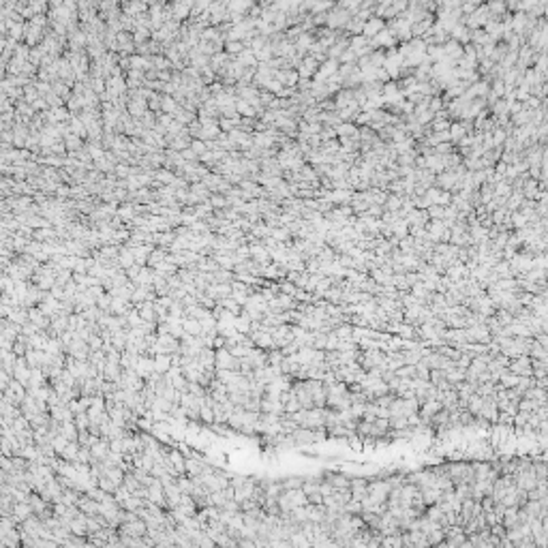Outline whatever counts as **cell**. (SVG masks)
<instances>
[{
	"label": "cell",
	"instance_id": "14",
	"mask_svg": "<svg viewBox=\"0 0 548 548\" xmlns=\"http://www.w3.org/2000/svg\"><path fill=\"white\" fill-rule=\"evenodd\" d=\"M77 507H80V512H84L86 516H99L101 514V504L94 501L92 497H88V495H82L80 501H77Z\"/></svg>",
	"mask_w": 548,
	"mask_h": 548
},
{
	"label": "cell",
	"instance_id": "22",
	"mask_svg": "<svg viewBox=\"0 0 548 548\" xmlns=\"http://www.w3.org/2000/svg\"><path fill=\"white\" fill-rule=\"evenodd\" d=\"M131 249V247H128ZM157 249V247H152V244H141V247H135V249H131L133 251V257H135V263H137V266H148V257L152 255V251Z\"/></svg>",
	"mask_w": 548,
	"mask_h": 548
},
{
	"label": "cell",
	"instance_id": "50",
	"mask_svg": "<svg viewBox=\"0 0 548 548\" xmlns=\"http://www.w3.org/2000/svg\"><path fill=\"white\" fill-rule=\"evenodd\" d=\"M0 285H2V294L4 295H11L13 292H15V281L11 279V276L2 274V279H0Z\"/></svg>",
	"mask_w": 548,
	"mask_h": 548
},
{
	"label": "cell",
	"instance_id": "38",
	"mask_svg": "<svg viewBox=\"0 0 548 548\" xmlns=\"http://www.w3.org/2000/svg\"><path fill=\"white\" fill-rule=\"evenodd\" d=\"M15 112H17L19 116H22V118H26V120H30V122H32V118H35V116H37V112H35V107H32V105H30V103H26L24 99H22V101H17V103H15Z\"/></svg>",
	"mask_w": 548,
	"mask_h": 548
},
{
	"label": "cell",
	"instance_id": "57",
	"mask_svg": "<svg viewBox=\"0 0 548 548\" xmlns=\"http://www.w3.org/2000/svg\"><path fill=\"white\" fill-rule=\"evenodd\" d=\"M56 197L62 199V202H64V199H71V186H69V184H62L60 189L56 191Z\"/></svg>",
	"mask_w": 548,
	"mask_h": 548
},
{
	"label": "cell",
	"instance_id": "49",
	"mask_svg": "<svg viewBox=\"0 0 548 548\" xmlns=\"http://www.w3.org/2000/svg\"><path fill=\"white\" fill-rule=\"evenodd\" d=\"M73 281V272L71 270H58V279H56V285L58 287H64Z\"/></svg>",
	"mask_w": 548,
	"mask_h": 548
},
{
	"label": "cell",
	"instance_id": "13",
	"mask_svg": "<svg viewBox=\"0 0 548 548\" xmlns=\"http://www.w3.org/2000/svg\"><path fill=\"white\" fill-rule=\"evenodd\" d=\"M120 9L125 15H131V17H139L141 13H148L150 11V4L144 2V0H133V2H120Z\"/></svg>",
	"mask_w": 548,
	"mask_h": 548
},
{
	"label": "cell",
	"instance_id": "52",
	"mask_svg": "<svg viewBox=\"0 0 548 548\" xmlns=\"http://www.w3.org/2000/svg\"><path fill=\"white\" fill-rule=\"evenodd\" d=\"M116 178L118 180H126L128 176H131V165H126V163H118L116 165Z\"/></svg>",
	"mask_w": 548,
	"mask_h": 548
},
{
	"label": "cell",
	"instance_id": "40",
	"mask_svg": "<svg viewBox=\"0 0 548 548\" xmlns=\"http://www.w3.org/2000/svg\"><path fill=\"white\" fill-rule=\"evenodd\" d=\"M60 435H62V437H67L69 441L77 443V437H80V430H77L75 422H62V430H60Z\"/></svg>",
	"mask_w": 548,
	"mask_h": 548
},
{
	"label": "cell",
	"instance_id": "56",
	"mask_svg": "<svg viewBox=\"0 0 548 548\" xmlns=\"http://www.w3.org/2000/svg\"><path fill=\"white\" fill-rule=\"evenodd\" d=\"M191 229L195 231V234H208V231H210V225H208V221H197Z\"/></svg>",
	"mask_w": 548,
	"mask_h": 548
},
{
	"label": "cell",
	"instance_id": "19",
	"mask_svg": "<svg viewBox=\"0 0 548 548\" xmlns=\"http://www.w3.org/2000/svg\"><path fill=\"white\" fill-rule=\"evenodd\" d=\"M383 30H385V19H381V17H371L369 22L364 24V32H362V35L371 41V39H375L379 32H383Z\"/></svg>",
	"mask_w": 548,
	"mask_h": 548
},
{
	"label": "cell",
	"instance_id": "26",
	"mask_svg": "<svg viewBox=\"0 0 548 548\" xmlns=\"http://www.w3.org/2000/svg\"><path fill=\"white\" fill-rule=\"evenodd\" d=\"M176 173H173L171 169H165V167H161V169L154 171V182H159L161 186H171L173 182H176Z\"/></svg>",
	"mask_w": 548,
	"mask_h": 548
},
{
	"label": "cell",
	"instance_id": "44",
	"mask_svg": "<svg viewBox=\"0 0 548 548\" xmlns=\"http://www.w3.org/2000/svg\"><path fill=\"white\" fill-rule=\"evenodd\" d=\"M244 49H247V47H244L242 41H229V43H225V51H227L231 58H238Z\"/></svg>",
	"mask_w": 548,
	"mask_h": 548
},
{
	"label": "cell",
	"instance_id": "4",
	"mask_svg": "<svg viewBox=\"0 0 548 548\" xmlns=\"http://www.w3.org/2000/svg\"><path fill=\"white\" fill-rule=\"evenodd\" d=\"M120 536H131V538H144L148 533V525L141 520L139 516L133 518V520H125V523L120 525Z\"/></svg>",
	"mask_w": 548,
	"mask_h": 548
},
{
	"label": "cell",
	"instance_id": "16",
	"mask_svg": "<svg viewBox=\"0 0 548 548\" xmlns=\"http://www.w3.org/2000/svg\"><path fill=\"white\" fill-rule=\"evenodd\" d=\"M321 433H315V430H308V428H298L295 433L292 435V443H298V446H304V443H313V441H319L321 439Z\"/></svg>",
	"mask_w": 548,
	"mask_h": 548
},
{
	"label": "cell",
	"instance_id": "27",
	"mask_svg": "<svg viewBox=\"0 0 548 548\" xmlns=\"http://www.w3.org/2000/svg\"><path fill=\"white\" fill-rule=\"evenodd\" d=\"M26 362H28L30 369H43V362H45V351H37V349H28L26 353Z\"/></svg>",
	"mask_w": 548,
	"mask_h": 548
},
{
	"label": "cell",
	"instance_id": "18",
	"mask_svg": "<svg viewBox=\"0 0 548 548\" xmlns=\"http://www.w3.org/2000/svg\"><path fill=\"white\" fill-rule=\"evenodd\" d=\"M276 80L281 82L283 88H295V86H298V82H300V75H298V71H295V69H283V71L276 73Z\"/></svg>",
	"mask_w": 548,
	"mask_h": 548
},
{
	"label": "cell",
	"instance_id": "33",
	"mask_svg": "<svg viewBox=\"0 0 548 548\" xmlns=\"http://www.w3.org/2000/svg\"><path fill=\"white\" fill-rule=\"evenodd\" d=\"M69 126H71V133L80 135V137H82L84 141H88V131H86V126H84V122H82L80 116H71Z\"/></svg>",
	"mask_w": 548,
	"mask_h": 548
},
{
	"label": "cell",
	"instance_id": "51",
	"mask_svg": "<svg viewBox=\"0 0 548 548\" xmlns=\"http://www.w3.org/2000/svg\"><path fill=\"white\" fill-rule=\"evenodd\" d=\"M112 300H114V298H112V294H103L101 298L96 300V306H99L103 313H107V315H109V306H112Z\"/></svg>",
	"mask_w": 548,
	"mask_h": 548
},
{
	"label": "cell",
	"instance_id": "20",
	"mask_svg": "<svg viewBox=\"0 0 548 548\" xmlns=\"http://www.w3.org/2000/svg\"><path fill=\"white\" fill-rule=\"evenodd\" d=\"M206 294H208L214 302H223V300L231 298V285H223V283H214V285H210V287H208V292H206Z\"/></svg>",
	"mask_w": 548,
	"mask_h": 548
},
{
	"label": "cell",
	"instance_id": "53",
	"mask_svg": "<svg viewBox=\"0 0 548 548\" xmlns=\"http://www.w3.org/2000/svg\"><path fill=\"white\" fill-rule=\"evenodd\" d=\"M279 289H281V294H285V295H295V292H298V287L294 285V283H289V281H281L279 283Z\"/></svg>",
	"mask_w": 548,
	"mask_h": 548
},
{
	"label": "cell",
	"instance_id": "1",
	"mask_svg": "<svg viewBox=\"0 0 548 548\" xmlns=\"http://www.w3.org/2000/svg\"><path fill=\"white\" fill-rule=\"evenodd\" d=\"M302 506H308V497L304 495L302 488H292V491H283L281 493V497H279L281 514L294 512L295 507H302Z\"/></svg>",
	"mask_w": 548,
	"mask_h": 548
},
{
	"label": "cell",
	"instance_id": "43",
	"mask_svg": "<svg viewBox=\"0 0 548 548\" xmlns=\"http://www.w3.org/2000/svg\"><path fill=\"white\" fill-rule=\"evenodd\" d=\"M270 238H274L276 242H281V244H287V242H292V231H289L287 227H276V229H272V236Z\"/></svg>",
	"mask_w": 548,
	"mask_h": 548
},
{
	"label": "cell",
	"instance_id": "9",
	"mask_svg": "<svg viewBox=\"0 0 548 548\" xmlns=\"http://www.w3.org/2000/svg\"><path fill=\"white\" fill-rule=\"evenodd\" d=\"M319 67L321 64L315 60L313 56H304V60L300 62V67L295 69L298 71V75H300V80H313L315 75H317V71H319Z\"/></svg>",
	"mask_w": 548,
	"mask_h": 548
},
{
	"label": "cell",
	"instance_id": "36",
	"mask_svg": "<svg viewBox=\"0 0 548 548\" xmlns=\"http://www.w3.org/2000/svg\"><path fill=\"white\" fill-rule=\"evenodd\" d=\"M118 216H120L126 225H128V223H133L135 218H137V212H135V206H133V204H120V208H118Z\"/></svg>",
	"mask_w": 548,
	"mask_h": 548
},
{
	"label": "cell",
	"instance_id": "48",
	"mask_svg": "<svg viewBox=\"0 0 548 548\" xmlns=\"http://www.w3.org/2000/svg\"><path fill=\"white\" fill-rule=\"evenodd\" d=\"M73 422H75L77 430H88V428H90V416H88V411H86V414H77Z\"/></svg>",
	"mask_w": 548,
	"mask_h": 548
},
{
	"label": "cell",
	"instance_id": "55",
	"mask_svg": "<svg viewBox=\"0 0 548 548\" xmlns=\"http://www.w3.org/2000/svg\"><path fill=\"white\" fill-rule=\"evenodd\" d=\"M478 9H480V2H463L461 4V11H463V15H465V17L473 15Z\"/></svg>",
	"mask_w": 548,
	"mask_h": 548
},
{
	"label": "cell",
	"instance_id": "58",
	"mask_svg": "<svg viewBox=\"0 0 548 548\" xmlns=\"http://www.w3.org/2000/svg\"><path fill=\"white\" fill-rule=\"evenodd\" d=\"M180 154H182V159L186 161V163H197V161H199V157L191 150V148H186V150H184V152H180Z\"/></svg>",
	"mask_w": 548,
	"mask_h": 548
},
{
	"label": "cell",
	"instance_id": "54",
	"mask_svg": "<svg viewBox=\"0 0 548 548\" xmlns=\"http://www.w3.org/2000/svg\"><path fill=\"white\" fill-rule=\"evenodd\" d=\"M191 150L197 154V157H202V154H206L208 152V146H206V141H202V139H193V144H191Z\"/></svg>",
	"mask_w": 548,
	"mask_h": 548
},
{
	"label": "cell",
	"instance_id": "17",
	"mask_svg": "<svg viewBox=\"0 0 548 548\" xmlns=\"http://www.w3.org/2000/svg\"><path fill=\"white\" fill-rule=\"evenodd\" d=\"M32 516H35V510H32V506H30V504H15V506H13V514H11V518L15 520L17 525H24L26 520L32 518Z\"/></svg>",
	"mask_w": 548,
	"mask_h": 548
},
{
	"label": "cell",
	"instance_id": "45",
	"mask_svg": "<svg viewBox=\"0 0 548 548\" xmlns=\"http://www.w3.org/2000/svg\"><path fill=\"white\" fill-rule=\"evenodd\" d=\"M210 204L214 206V210H227L229 208V202L225 195H218V193H214V195L210 197Z\"/></svg>",
	"mask_w": 548,
	"mask_h": 548
},
{
	"label": "cell",
	"instance_id": "12",
	"mask_svg": "<svg viewBox=\"0 0 548 548\" xmlns=\"http://www.w3.org/2000/svg\"><path fill=\"white\" fill-rule=\"evenodd\" d=\"M356 92L349 88H343L340 92L334 94V105H337V112H340V109H347L351 105H356Z\"/></svg>",
	"mask_w": 548,
	"mask_h": 548
},
{
	"label": "cell",
	"instance_id": "29",
	"mask_svg": "<svg viewBox=\"0 0 548 548\" xmlns=\"http://www.w3.org/2000/svg\"><path fill=\"white\" fill-rule=\"evenodd\" d=\"M118 266L122 270H128L135 266V257H133V251L126 247V244H122V251H120V257H118Z\"/></svg>",
	"mask_w": 548,
	"mask_h": 548
},
{
	"label": "cell",
	"instance_id": "23",
	"mask_svg": "<svg viewBox=\"0 0 548 548\" xmlns=\"http://www.w3.org/2000/svg\"><path fill=\"white\" fill-rule=\"evenodd\" d=\"M443 51H446V58H450V60H454V62H461L463 56H465V47H463L461 43L452 41V39L443 45Z\"/></svg>",
	"mask_w": 548,
	"mask_h": 548
},
{
	"label": "cell",
	"instance_id": "42",
	"mask_svg": "<svg viewBox=\"0 0 548 548\" xmlns=\"http://www.w3.org/2000/svg\"><path fill=\"white\" fill-rule=\"evenodd\" d=\"M236 281V274L231 270H216L214 272V283H223V285H231Z\"/></svg>",
	"mask_w": 548,
	"mask_h": 548
},
{
	"label": "cell",
	"instance_id": "28",
	"mask_svg": "<svg viewBox=\"0 0 548 548\" xmlns=\"http://www.w3.org/2000/svg\"><path fill=\"white\" fill-rule=\"evenodd\" d=\"M64 146H67L69 152H80V150H84V148H86V141H84L80 135L69 133L67 137H64Z\"/></svg>",
	"mask_w": 548,
	"mask_h": 548
},
{
	"label": "cell",
	"instance_id": "34",
	"mask_svg": "<svg viewBox=\"0 0 548 548\" xmlns=\"http://www.w3.org/2000/svg\"><path fill=\"white\" fill-rule=\"evenodd\" d=\"M488 43H493V41H491V37L486 35L484 28L471 30V45H473V47H486Z\"/></svg>",
	"mask_w": 548,
	"mask_h": 548
},
{
	"label": "cell",
	"instance_id": "5",
	"mask_svg": "<svg viewBox=\"0 0 548 548\" xmlns=\"http://www.w3.org/2000/svg\"><path fill=\"white\" fill-rule=\"evenodd\" d=\"M279 137H281V131H276V128H268V131H261V133H253L255 146L263 148V150H270V148L279 146Z\"/></svg>",
	"mask_w": 548,
	"mask_h": 548
},
{
	"label": "cell",
	"instance_id": "10",
	"mask_svg": "<svg viewBox=\"0 0 548 548\" xmlns=\"http://www.w3.org/2000/svg\"><path fill=\"white\" fill-rule=\"evenodd\" d=\"M39 308H41V313L45 315V317H49V319H54V317H58V315H62V302L56 300L51 294H47V298H45L41 304H39Z\"/></svg>",
	"mask_w": 548,
	"mask_h": 548
},
{
	"label": "cell",
	"instance_id": "39",
	"mask_svg": "<svg viewBox=\"0 0 548 548\" xmlns=\"http://www.w3.org/2000/svg\"><path fill=\"white\" fill-rule=\"evenodd\" d=\"M223 180H225L223 176H218V173L210 171L208 176H206V178L202 180V182H204L206 186H208V189L212 191V195H214V193H218V186H221V182H223Z\"/></svg>",
	"mask_w": 548,
	"mask_h": 548
},
{
	"label": "cell",
	"instance_id": "47",
	"mask_svg": "<svg viewBox=\"0 0 548 548\" xmlns=\"http://www.w3.org/2000/svg\"><path fill=\"white\" fill-rule=\"evenodd\" d=\"M428 216H430V221H443V218H446V208H443V206H430Z\"/></svg>",
	"mask_w": 548,
	"mask_h": 548
},
{
	"label": "cell",
	"instance_id": "15",
	"mask_svg": "<svg viewBox=\"0 0 548 548\" xmlns=\"http://www.w3.org/2000/svg\"><path fill=\"white\" fill-rule=\"evenodd\" d=\"M405 221H407L409 227H428V223H430L428 210H420V208H416L414 212H409V214L405 216Z\"/></svg>",
	"mask_w": 548,
	"mask_h": 548
},
{
	"label": "cell",
	"instance_id": "2",
	"mask_svg": "<svg viewBox=\"0 0 548 548\" xmlns=\"http://www.w3.org/2000/svg\"><path fill=\"white\" fill-rule=\"evenodd\" d=\"M351 17H353V13H349L347 9H343L340 4H337V6H334V9L326 15V28L337 30V32H345L347 24L351 22Z\"/></svg>",
	"mask_w": 548,
	"mask_h": 548
},
{
	"label": "cell",
	"instance_id": "3",
	"mask_svg": "<svg viewBox=\"0 0 548 548\" xmlns=\"http://www.w3.org/2000/svg\"><path fill=\"white\" fill-rule=\"evenodd\" d=\"M26 396H28V390L24 388L22 383L17 381V379H13L11 385L2 392V398H6L11 405H15V407H22V403L26 401Z\"/></svg>",
	"mask_w": 548,
	"mask_h": 548
},
{
	"label": "cell",
	"instance_id": "6",
	"mask_svg": "<svg viewBox=\"0 0 548 548\" xmlns=\"http://www.w3.org/2000/svg\"><path fill=\"white\" fill-rule=\"evenodd\" d=\"M45 30L47 28H41V26L32 24V22H26V32H24V43L28 47H39L45 39Z\"/></svg>",
	"mask_w": 548,
	"mask_h": 548
},
{
	"label": "cell",
	"instance_id": "37",
	"mask_svg": "<svg viewBox=\"0 0 548 548\" xmlns=\"http://www.w3.org/2000/svg\"><path fill=\"white\" fill-rule=\"evenodd\" d=\"M231 60V56L227 54V51H221V54H214L210 58V69L214 71V73H218V71H221L225 64H227Z\"/></svg>",
	"mask_w": 548,
	"mask_h": 548
},
{
	"label": "cell",
	"instance_id": "11",
	"mask_svg": "<svg viewBox=\"0 0 548 548\" xmlns=\"http://www.w3.org/2000/svg\"><path fill=\"white\" fill-rule=\"evenodd\" d=\"M193 0H180V2H169V6H171V13H173V17L178 19V22H186V19L191 17V11H193Z\"/></svg>",
	"mask_w": 548,
	"mask_h": 548
},
{
	"label": "cell",
	"instance_id": "41",
	"mask_svg": "<svg viewBox=\"0 0 548 548\" xmlns=\"http://www.w3.org/2000/svg\"><path fill=\"white\" fill-rule=\"evenodd\" d=\"M37 99H41V92H39V88H37V80H35V82H30L28 86L24 88V101H26V103H30V105H32V103H35Z\"/></svg>",
	"mask_w": 548,
	"mask_h": 548
},
{
	"label": "cell",
	"instance_id": "46",
	"mask_svg": "<svg viewBox=\"0 0 548 548\" xmlns=\"http://www.w3.org/2000/svg\"><path fill=\"white\" fill-rule=\"evenodd\" d=\"M152 62H154V69H157V71H173L171 62L167 60L165 56H154V58H152Z\"/></svg>",
	"mask_w": 548,
	"mask_h": 548
},
{
	"label": "cell",
	"instance_id": "31",
	"mask_svg": "<svg viewBox=\"0 0 548 548\" xmlns=\"http://www.w3.org/2000/svg\"><path fill=\"white\" fill-rule=\"evenodd\" d=\"M405 197V195H403ZM403 197L401 195H388V199H385V204H383V210L385 212H392V214H396V212H401L403 210Z\"/></svg>",
	"mask_w": 548,
	"mask_h": 548
},
{
	"label": "cell",
	"instance_id": "24",
	"mask_svg": "<svg viewBox=\"0 0 548 548\" xmlns=\"http://www.w3.org/2000/svg\"><path fill=\"white\" fill-rule=\"evenodd\" d=\"M137 375L144 379V381H148V379L152 377V373H154V358H150V356H141L139 358V364H137Z\"/></svg>",
	"mask_w": 548,
	"mask_h": 548
},
{
	"label": "cell",
	"instance_id": "60",
	"mask_svg": "<svg viewBox=\"0 0 548 548\" xmlns=\"http://www.w3.org/2000/svg\"><path fill=\"white\" fill-rule=\"evenodd\" d=\"M13 131H0V141H2L4 146H13Z\"/></svg>",
	"mask_w": 548,
	"mask_h": 548
},
{
	"label": "cell",
	"instance_id": "21",
	"mask_svg": "<svg viewBox=\"0 0 548 548\" xmlns=\"http://www.w3.org/2000/svg\"><path fill=\"white\" fill-rule=\"evenodd\" d=\"M337 137L338 139H360V126L353 122H343L337 126Z\"/></svg>",
	"mask_w": 548,
	"mask_h": 548
},
{
	"label": "cell",
	"instance_id": "32",
	"mask_svg": "<svg viewBox=\"0 0 548 548\" xmlns=\"http://www.w3.org/2000/svg\"><path fill=\"white\" fill-rule=\"evenodd\" d=\"M171 356H157L154 358V371L159 373V375H167V373L171 371Z\"/></svg>",
	"mask_w": 548,
	"mask_h": 548
},
{
	"label": "cell",
	"instance_id": "25",
	"mask_svg": "<svg viewBox=\"0 0 548 548\" xmlns=\"http://www.w3.org/2000/svg\"><path fill=\"white\" fill-rule=\"evenodd\" d=\"M435 22H437V17L430 15V17H426V19H422V22L414 24V26H411V35H414V39H422V37L426 35V32L435 26Z\"/></svg>",
	"mask_w": 548,
	"mask_h": 548
},
{
	"label": "cell",
	"instance_id": "7",
	"mask_svg": "<svg viewBox=\"0 0 548 548\" xmlns=\"http://www.w3.org/2000/svg\"><path fill=\"white\" fill-rule=\"evenodd\" d=\"M491 22V11H488V4H480V9L473 13V15L467 17V28L469 30H478L484 28V26Z\"/></svg>",
	"mask_w": 548,
	"mask_h": 548
},
{
	"label": "cell",
	"instance_id": "30",
	"mask_svg": "<svg viewBox=\"0 0 548 548\" xmlns=\"http://www.w3.org/2000/svg\"><path fill=\"white\" fill-rule=\"evenodd\" d=\"M182 328H184V334L189 337H202V324L193 317H184L182 319Z\"/></svg>",
	"mask_w": 548,
	"mask_h": 548
},
{
	"label": "cell",
	"instance_id": "8",
	"mask_svg": "<svg viewBox=\"0 0 548 548\" xmlns=\"http://www.w3.org/2000/svg\"><path fill=\"white\" fill-rule=\"evenodd\" d=\"M459 182H461V178L456 176L454 169H450V171H443V173H439V176H437L435 186H437V189H441V191L454 193V189H456V184H459Z\"/></svg>",
	"mask_w": 548,
	"mask_h": 548
},
{
	"label": "cell",
	"instance_id": "35",
	"mask_svg": "<svg viewBox=\"0 0 548 548\" xmlns=\"http://www.w3.org/2000/svg\"><path fill=\"white\" fill-rule=\"evenodd\" d=\"M167 255H169V251L167 249H161V247H157L152 251V255L148 257V266L150 268H157V266H161V263L163 261H167Z\"/></svg>",
	"mask_w": 548,
	"mask_h": 548
},
{
	"label": "cell",
	"instance_id": "59",
	"mask_svg": "<svg viewBox=\"0 0 548 548\" xmlns=\"http://www.w3.org/2000/svg\"><path fill=\"white\" fill-rule=\"evenodd\" d=\"M139 272H141V266H137V263H135L133 268H128V270H126V276H128V281H131V283H135V281H137V276H139Z\"/></svg>",
	"mask_w": 548,
	"mask_h": 548
}]
</instances>
